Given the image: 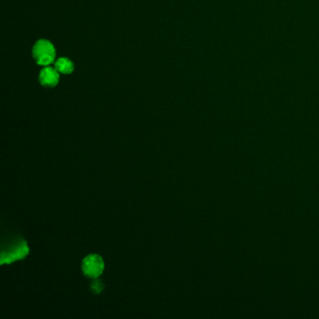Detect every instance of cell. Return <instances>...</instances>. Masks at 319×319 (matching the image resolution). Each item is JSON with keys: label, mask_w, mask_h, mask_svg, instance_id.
<instances>
[{"label": "cell", "mask_w": 319, "mask_h": 319, "mask_svg": "<svg viewBox=\"0 0 319 319\" xmlns=\"http://www.w3.org/2000/svg\"><path fill=\"white\" fill-rule=\"evenodd\" d=\"M54 68L60 74L69 75L70 73H72V71L74 69V65L71 61L69 60V58L61 57L55 62Z\"/></svg>", "instance_id": "obj_5"}, {"label": "cell", "mask_w": 319, "mask_h": 319, "mask_svg": "<svg viewBox=\"0 0 319 319\" xmlns=\"http://www.w3.org/2000/svg\"><path fill=\"white\" fill-rule=\"evenodd\" d=\"M104 271V261L99 255H89L83 261L84 274L91 277L98 278Z\"/></svg>", "instance_id": "obj_2"}, {"label": "cell", "mask_w": 319, "mask_h": 319, "mask_svg": "<svg viewBox=\"0 0 319 319\" xmlns=\"http://www.w3.org/2000/svg\"><path fill=\"white\" fill-rule=\"evenodd\" d=\"M59 72L56 70L55 68L51 67H44L40 70L38 80L39 83L43 86L47 87H54L59 82Z\"/></svg>", "instance_id": "obj_4"}, {"label": "cell", "mask_w": 319, "mask_h": 319, "mask_svg": "<svg viewBox=\"0 0 319 319\" xmlns=\"http://www.w3.org/2000/svg\"><path fill=\"white\" fill-rule=\"evenodd\" d=\"M103 288H104V286H103V284L101 283V281H94L92 283V291H93L95 294H99V293L102 291Z\"/></svg>", "instance_id": "obj_6"}, {"label": "cell", "mask_w": 319, "mask_h": 319, "mask_svg": "<svg viewBox=\"0 0 319 319\" xmlns=\"http://www.w3.org/2000/svg\"><path fill=\"white\" fill-rule=\"evenodd\" d=\"M28 246L23 240H19L16 242L15 245H11L8 248L7 255H2L1 257V263H10L14 260L22 259L28 254Z\"/></svg>", "instance_id": "obj_3"}, {"label": "cell", "mask_w": 319, "mask_h": 319, "mask_svg": "<svg viewBox=\"0 0 319 319\" xmlns=\"http://www.w3.org/2000/svg\"><path fill=\"white\" fill-rule=\"evenodd\" d=\"M33 56L37 64L48 67L55 59V49L53 43L47 39H39L33 47Z\"/></svg>", "instance_id": "obj_1"}]
</instances>
